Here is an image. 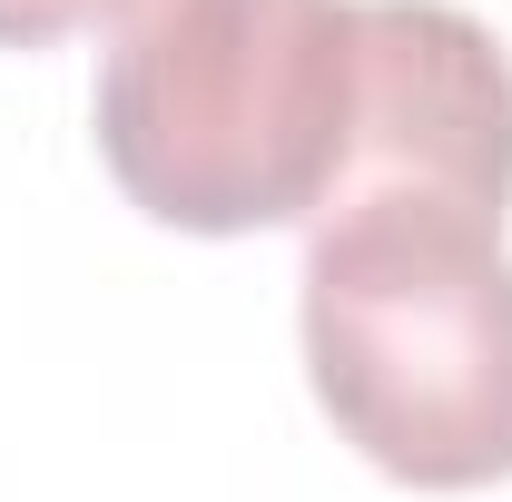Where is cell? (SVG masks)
<instances>
[{
  "label": "cell",
  "mask_w": 512,
  "mask_h": 502,
  "mask_svg": "<svg viewBox=\"0 0 512 502\" xmlns=\"http://www.w3.org/2000/svg\"><path fill=\"white\" fill-rule=\"evenodd\" d=\"M355 148V0H128L99 158L158 227H316Z\"/></svg>",
  "instance_id": "cell-2"
},
{
  "label": "cell",
  "mask_w": 512,
  "mask_h": 502,
  "mask_svg": "<svg viewBox=\"0 0 512 502\" xmlns=\"http://www.w3.org/2000/svg\"><path fill=\"white\" fill-rule=\"evenodd\" d=\"M306 384L375 473L483 493L512 473V247L453 197L325 207L296 276Z\"/></svg>",
  "instance_id": "cell-1"
},
{
  "label": "cell",
  "mask_w": 512,
  "mask_h": 502,
  "mask_svg": "<svg viewBox=\"0 0 512 502\" xmlns=\"http://www.w3.org/2000/svg\"><path fill=\"white\" fill-rule=\"evenodd\" d=\"M128 0H0V50H50L69 30H99L119 20Z\"/></svg>",
  "instance_id": "cell-4"
},
{
  "label": "cell",
  "mask_w": 512,
  "mask_h": 502,
  "mask_svg": "<svg viewBox=\"0 0 512 502\" xmlns=\"http://www.w3.org/2000/svg\"><path fill=\"white\" fill-rule=\"evenodd\" d=\"M453 197L512 207V60L453 0H355V148L325 207Z\"/></svg>",
  "instance_id": "cell-3"
}]
</instances>
